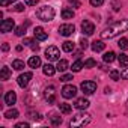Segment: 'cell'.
I'll use <instances>...</instances> for the list:
<instances>
[{
	"label": "cell",
	"mask_w": 128,
	"mask_h": 128,
	"mask_svg": "<svg viewBox=\"0 0 128 128\" xmlns=\"http://www.w3.org/2000/svg\"><path fill=\"white\" fill-rule=\"evenodd\" d=\"M126 30H128V18L126 20H120L118 23H113L112 26L104 29V32H101V38L102 39H112V38H114L119 33H124Z\"/></svg>",
	"instance_id": "1"
},
{
	"label": "cell",
	"mask_w": 128,
	"mask_h": 128,
	"mask_svg": "<svg viewBox=\"0 0 128 128\" xmlns=\"http://www.w3.org/2000/svg\"><path fill=\"white\" fill-rule=\"evenodd\" d=\"M54 15H56V12H54V8H51V6H48V5H44V6H41V8L36 11V17H38L41 21H45V23L51 21V20L54 18Z\"/></svg>",
	"instance_id": "2"
},
{
	"label": "cell",
	"mask_w": 128,
	"mask_h": 128,
	"mask_svg": "<svg viewBox=\"0 0 128 128\" xmlns=\"http://www.w3.org/2000/svg\"><path fill=\"white\" fill-rule=\"evenodd\" d=\"M88 124H90V114H89V113H84V112L77 113V114L72 116V119L70 120V125H71V126H76V128L84 126V125H88Z\"/></svg>",
	"instance_id": "3"
},
{
	"label": "cell",
	"mask_w": 128,
	"mask_h": 128,
	"mask_svg": "<svg viewBox=\"0 0 128 128\" xmlns=\"http://www.w3.org/2000/svg\"><path fill=\"white\" fill-rule=\"evenodd\" d=\"M42 95H44V100L48 104H53L56 101V89H54V86H47L44 89V94Z\"/></svg>",
	"instance_id": "4"
},
{
	"label": "cell",
	"mask_w": 128,
	"mask_h": 128,
	"mask_svg": "<svg viewBox=\"0 0 128 128\" xmlns=\"http://www.w3.org/2000/svg\"><path fill=\"white\" fill-rule=\"evenodd\" d=\"M77 95V88L76 86H72V84H65L62 88V96L63 98H66V100H70V98H74Z\"/></svg>",
	"instance_id": "5"
},
{
	"label": "cell",
	"mask_w": 128,
	"mask_h": 128,
	"mask_svg": "<svg viewBox=\"0 0 128 128\" xmlns=\"http://www.w3.org/2000/svg\"><path fill=\"white\" fill-rule=\"evenodd\" d=\"M59 56H60V51L57 47H48L45 50V57L50 60V62H54V60H59Z\"/></svg>",
	"instance_id": "6"
},
{
	"label": "cell",
	"mask_w": 128,
	"mask_h": 128,
	"mask_svg": "<svg viewBox=\"0 0 128 128\" xmlns=\"http://www.w3.org/2000/svg\"><path fill=\"white\" fill-rule=\"evenodd\" d=\"M80 88H82V90H83L86 95H92V94L96 90V83H95V82H83Z\"/></svg>",
	"instance_id": "7"
},
{
	"label": "cell",
	"mask_w": 128,
	"mask_h": 128,
	"mask_svg": "<svg viewBox=\"0 0 128 128\" xmlns=\"http://www.w3.org/2000/svg\"><path fill=\"white\" fill-rule=\"evenodd\" d=\"M15 27V23L12 18H8V20H3L2 24H0V30L2 33H8V32H12V29Z\"/></svg>",
	"instance_id": "8"
},
{
	"label": "cell",
	"mask_w": 128,
	"mask_h": 128,
	"mask_svg": "<svg viewBox=\"0 0 128 128\" xmlns=\"http://www.w3.org/2000/svg\"><path fill=\"white\" fill-rule=\"evenodd\" d=\"M74 32H76L74 24H62V26L59 27V33H60L62 36H71Z\"/></svg>",
	"instance_id": "9"
},
{
	"label": "cell",
	"mask_w": 128,
	"mask_h": 128,
	"mask_svg": "<svg viewBox=\"0 0 128 128\" xmlns=\"http://www.w3.org/2000/svg\"><path fill=\"white\" fill-rule=\"evenodd\" d=\"M32 72H24V74H21L20 77H18V86L20 88H27V84L30 83V80H32Z\"/></svg>",
	"instance_id": "10"
},
{
	"label": "cell",
	"mask_w": 128,
	"mask_h": 128,
	"mask_svg": "<svg viewBox=\"0 0 128 128\" xmlns=\"http://www.w3.org/2000/svg\"><path fill=\"white\" fill-rule=\"evenodd\" d=\"M82 32H83V35L90 36V35L95 32V26H94V23H90V21H83V23H82Z\"/></svg>",
	"instance_id": "11"
},
{
	"label": "cell",
	"mask_w": 128,
	"mask_h": 128,
	"mask_svg": "<svg viewBox=\"0 0 128 128\" xmlns=\"http://www.w3.org/2000/svg\"><path fill=\"white\" fill-rule=\"evenodd\" d=\"M5 102H6L8 106H14V104L17 102V95H15L14 90L6 92V95H5Z\"/></svg>",
	"instance_id": "12"
},
{
	"label": "cell",
	"mask_w": 128,
	"mask_h": 128,
	"mask_svg": "<svg viewBox=\"0 0 128 128\" xmlns=\"http://www.w3.org/2000/svg\"><path fill=\"white\" fill-rule=\"evenodd\" d=\"M33 35H35V38H36L38 41H45V39H47V33H45V30H44L42 27H35Z\"/></svg>",
	"instance_id": "13"
},
{
	"label": "cell",
	"mask_w": 128,
	"mask_h": 128,
	"mask_svg": "<svg viewBox=\"0 0 128 128\" xmlns=\"http://www.w3.org/2000/svg\"><path fill=\"white\" fill-rule=\"evenodd\" d=\"M89 100H86V98H78L77 101H76V108H78V110H86L88 107H89Z\"/></svg>",
	"instance_id": "14"
},
{
	"label": "cell",
	"mask_w": 128,
	"mask_h": 128,
	"mask_svg": "<svg viewBox=\"0 0 128 128\" xmlns=\"http://www.w3.org/2000/svg\"><path fill=\"white\" fill-rule=\"evenodd\" d=\"M70 68V63H68V60H65V59H59L57 60V66H56V70L57 71H60V72H63V71H66Z\"/></svg>",
	"instance_id": "15"
},
{
	"label": "cell",
	"mask_w": 128,
	"mask_h": 128,
	"mask_svg": "<svg viewBox=\"0 0 128 128\" xmlns=\"http://www.w3.org/2000/svg\"><path fill=\"white\" fill-rule=\"evenodd\" d=\"M27 63H29L30 68H39L41 66V59H39V56H32Z\"/></svg>",
	"instance_id": "16"
},
{
	"label": "cell",
	"mask_w": 128,
	"mask_h": 128,
	"mask_svg": "<svg viewBox=\"0 0 128 128\" xmlns=\"http://www.w3.org/2000/svg\"><path fill=\"white\" fill-rule=\"evenodd\" d=\"M90 47H92V50H94L95 53H100V51H102V50L106 48V44H104L102 41H94Z\"/></svg>",
	"instance_id": "17"
},
{
	"label": "cell",
	"mask_w": 128,
	"mask_h": 128,
	"mask_svg": "<svg viewBox=\"0 0 128 128\" xmlns=\"http://www.w3.org/2000/svg\"><path fill=\"white\" fill-rule=\"evenodd\" d=\"M74 17V11L71 8H63L62 9V18L63 20H71Z\"/></svg>",
	"instance_id": "18"
},
{
	"label": "cell",
	"mask_w": 128,
	"mask_h": 128,
	"mask_svg": "<svg viewBox=\"0 0 128 128\" xmlns=\"http://www.w3.org/2000/svg\"><path fill=\"white\" fill-rule=\"evenodd\" d=\"M42 71H44V74L45 76H48V77H51V76H54V72L57 71L53 65H50V63H47V65H44V68H42Z\"/></svg>",
	"instance_id": "19"
},
{
	"label": "cell",
	"mask_w": 128,
	"mask_h": 128,
	"mask_svg": "<svg viewBox=\"0 0 128 128\" xmlns=\"http://www.w3.org/2000/svg\"><path fill=\"white\" fill-rule=\"evenodd\" d=\"M74 47H76V44L71 42V41H65V42L62 44V50H63V51H66V53L74 51Z\"/></svg>",
	"instance_id": "20"
},
{
	"label": "cell",
	"mask_w": 128,
	"mask_h": 128,
	"mask_svg": "<svg viewBox=\"0 0 128 128\" xmlns=\"http://www.w3.org/2000/svg\"><path fill=\"white\" fill-rule=\"evenodd\" d=\"M50 122H51V125L57 126V125L62 124V118H60L57 113H51V114H50Z\"/></svg>",
	"instance_id": "21"
},
{
	"label": "cell",
	"mask_w": 128,
	"mask_h": 128,
	"mask_svg": "<svg viewBox=\"0 0 128 128\" xmlns=\"http://www.w3.org/2000/svg\"><path fill=\"white\" fill-rule=\"evenodd\" d=\"M59 108H60V112H62L63 114H68V113L72 112L71 104H66V102H60V104H59Z\"/></svg>",
	"instance_id": "22"
},
{
	"label": "cell",
	"mask_w": 128,
	"mask_h": 128,
	"mask_svg": "<svg viewBox=\"0 0 128 128\" xmlns=\"http://www.w3.org/2000/svg\"><path fill=\"white\" fill-rule=\"evenodd\" d=\"M30 23L29 21H26V24H23V26H20V27H17L15 29V35L17 36H24L26 35V30H27V26H29Z\"/></svg>",
	"instance_id": "23"
},
{
	"label": "cell",
	"mask_w": 128,
	"mask_h": 128,
	"mask_svg": "<svg viewBox=\"0 0 128 128\" xmlns=\"http://www.w3.org/2000/svg\"><path fill=\"white\" fill-rule=\"evenodd\" d=\"M18 114H20V113H18L17 108H11V110L5 112V118H6V119H17Z\"/></svg>",
	"instance_id": "24"
},
{
	"label": "cell",
	"mask_w": 128,
	"mask_h": 128,
	"mask_svg": "<svg viewBox=\"0 0 128 128\" xmlns=\"http://www.w3.org/2000/svg\"><path fill=\"white\" fill-rule=\"evenodd\" d=\"M118 60H119V65H120L122 68H126V66H128V56H126V54L120 53V54L118 56Z\"/></svg>",
	"instance_id": "25"
},
{
	"label": "cell",
	"mask_w": 128,
	"mask_h": 128,
	"mask_svg": "<svg viewBox=\"0 0 128 128\" xmlns=\"http://www.w3.org/2000/svg\"><path fill=\"white\" fill-rule=\"evenodd\" d=\"M102 59H104V62H107V63H112V62L116 59V53H114V51H107V53L102 56Z\"/></svg>",
	"instance_id": "26"
},
{
	"label": "cell",
	"mask_w": 128,
	"mask_h": 128,
	"mask_svg": "<svg viewBox=\"0 0 128 128\" xmlns=\"http://www.w3.org/2000/svg\"><path fill=\"white\" fill-rule=\"evenodd\" d=\"M82 68H84V63H83L82 60H76V62L72 63V66H71L72 72H78V71H82Z\"/></svg>",
	"instance_id": "27"
},
{
	"label": "cell",
	"mask_w": 128,
	"mask_h": 128,
	"mask_svg": "<svg viewBox=\"0 0 128 128\" xmlns=\"http://www.w3.org/2000/svg\"><path fill=\"white\" fill-rule=\"evenodd\" d=\"M9 77H11L9 68H8V66H3V68H2V74H0V78H2L3 82H6V80H9Z\"/></svg>",
	"instance_id": "28"
},
{
	"label": "cell",
	"mask_w": 128,
	"mask_h": 128,
	"mask_svg": "<svg viewBox=\"0 0 128 128\" xmlns=\"http://www.w3.org/2000/svg\"><path fill=\"white\" fill-rule=\"evenodd\" d=\"M12 68H14V70H17V71H21V70L24 68V62H23V60H20V59H15V60L12 62Z\"/></svg>",
	"instance_id": "29"
},
{
	"label": "cell",
	"mask_w": 128,
	"mask_h": 128,
	"mask_svg": "<svg viewBox=\"0 0 128 128\" xmlns=\"http://www.w3.org/2000/svg\"><path fill=\"white\" fill-rule=\"evenodd\" d=\"M118 45H119L120 50H128V39L126 38H120L119 42H118Z\"/></svg>",
	"instance_id": "30"
},
{
	"label": "cell",
	"mask_w": 128,
	"mask_h": 128,
	"mask_svg": "<svg viewBox=\"0 0 128 128\" xmlns=\"http://www.w3.org/2000/svg\"><path fill=\"white\" fill-rule=\"evenodd\" d=\"M110 78L114 80V82L120 80V72H119L118 70H112V71H110Z\"/></svg>",
	"instance_id": "31"
},
{
	"label": "cell",
	"mask_w": 128,
	"mask_h": 128,
	"mask_svg": "<svg viewBox=\"0 0 128 128\" xmlns=\"http://www.w3.org/2000/svg\"><path fill=\"white\" fill-rule=\"evenodd\" d=\"M95 65H96V62L94 59H86L84 60V68H94Z\"/></svg>",
	"instance_id": "32"
},
{
	"label": "cell",
	"mask_w": 128,
	"mask_h": 128,
	"mask_svg": "<svg viewBox=\"0 0 128 128\" xmlns=\"http://www.w3.org/2000/svg\"><path fill=\"white\" fill-rule=\"evenodd\" d=\"M89 2H90V5H92V6L98 8V6H101V5L104 3V0H89Z\"/></svg>",
	"instance_id": "33"
},
{
	"label": "cell",
	"mask_w": 128,
	"mask_h": 128,
	"mask_svg": "<svg viewBox=\"0 0 128 128\" xmlns=\"http://www.w3.org/2000/svg\"><path fill=\"white\" fill-rule=\"evenodd\" d=\"M68 2L72 5V8H80L82 6V0H68Z\"/></svg>",
	"instance_id": "34"
},
{
	"label": "cell",
	"mask_w": 128,
	"mask_h": 128,
	"mask_svg": "<svg viewBox=\"0 0 128 128\" xmlns=\"http://www.w3.org/2000/svg\"><path fill=\"white\" fill-rule=\"evenodd\" d=\"M70 80H72V74H63L60 77V82H70Z\"/></svg>",
	"instance_id": "35"
},
{
	"label": "cell",
	"mask_w": 128,
	"mask_h": 128,
	"mask_svg": "<svg viewBox=\"0 0 128 128\" xmlns=\"http://www.w3.org/2000/svg\"><path fill=\"white\" fill-rule=\"evenodd\" d=\"M38 2H39V0H24V3L29 5V6H36Z\"/></svg>",
	"instance_id": "36"
},
{
	"label": "cell",
	"mask_w": 128,
	"mask_h": 128,
	"mask_svg": "<svg viewBox=\"0 0 128 128\" xmlns=\"http://www.w3.org/2000/svg\"><path fill=\"white\" fill-rule=\"evenodd\" d=\"M14 11H17V12H23V11H24V5H21V3L15 5V6H14Z\"/></svg>",
	"instance_id": "37"
},
{
	"label": "cell",
	"mask_w": 128,
	"mask_h": 128,
	"mask_svg": "<svg viewBox=\"0 0 128 128\" xmlns=\"http://www.w3.org/2000/svg\"><path fill=\"white\" fill-rule=\"evenodd\" d=\"M120 78H122V80H128V68H125V70L120 72Z\"/></svg>",
	"instance_id": "38"
},
{
	"label": "cell",
	"mask_w": 128,
	"mask_h": 128,
	"mask_svg": "<svg viewBox=\"0 0 128 128\" xmlns=\"http://www.w3.org/2000/svg\"><path fill=\"white\" fill-rule=\"evenodd\" d=\"M12 2H17V0H0V5H2V6H8Z\"/></svg>",
	"instance_id": "39"
},
{
	"label": "cell",
	"mask_w": 128,
	"mask_h": 128,
	"mask_svg": "<svg viewBox=\"0 0 128 128\" xmlns=\"http://www.w3.org/2000/svg\"><path fill=\"white\" fill-rule=\"evenodd\" d=\"M15 128H29V124L27 122H18L15 125Z\"/></svg>",
	"instance_id": "40"
},
{
	"label": "cell",
	"mask_w": 128,
	"mask_h": 128,
	"mask_svg": "<svg viewBox=\"0 0 128 128\" xmlns=\"http://www.w3.org/2000/svg\"><path fill=\"white\" fill-rule=\"evenodd\" d=\"M80 45H82V48H83V50H86V48L89 47V42H88L86 39H82V41H80Z\"/></svg>",
	"instance_id": "41"
},
{
	"label": "cell",
	"mask_w": 128,
	"mask_h": 128,
	"mask_svg": "<svg viewBox=\"0 0 128 128\" xmlns=\"http://www.w3.org/2000/svg\"><path fill=\"white\" fill-rule=\"evenodd\" d=\"M112 6H113V9H114V11H119V8H120V5L116 2V0H113V2H112Z\"/></svg>",
	"instance_id": "42"
},
{
	"label": "cell",
	"mask_w": 128,
	"mask_h": 128,
	"mask_svg": "<svg viewBox=\"0 0 128 128\" xmlns=\"http://www.w3.org/2000/svg\"><path fill=\"white\" fill-rule=\"evenodd\" d=\"M23 44H24V45H32V44H33V39H30V38H26V39L23 41Z\"/></svg>",
	"instance_id": "43"
},
{
	"label": "cell",
	"mask_w": 128,
	"mask_h": 128,
	"mask_svg": "<svg viewBox=\"0 0 128 128\" xmlns=\"http://www.w3.org/2000/svg\"><path fill=\"white\" fill-rule=\"evenodd\" d=\"M32 119H35V120H39L41 119V114H38V113H32V116H30Z\"/></svg>",
	"instance_id": "44"
},
{
	"label": "cell",
	"mask_w": 128,
	"mask_h": 128,
	"mask_svg": "<svg viewBox=\"0 0 128 128\" xmlns=\"http://www.w3.org/2000/svg\"><path fill=\"white\" fill-rule=\"evenodd\" d=\"M2 50H3V51H8V50H9V45H8V44H3V45H2Z\"/></svg>",
	"instance_id": "45"
},
{
	"label": "cell",
	"mask_w": 128,
	"mask_h": 128,
	"mask_svg": "<svg viewBox=\"0 0 128 128\" xmlns=\"http://www.w3.org/2000/svg\"><path fill=\"white\" fill-rule=\"evenodd\" d=\"M30 47H32V50H38V48H39V45H38V44H35V42H33Z\"/></svg>",
	"instance_id": "46"
},
{
	"label": "cell",
	"mask_w": 128,
	"mask_h": 128,
	"mask_svg": "<svg viewBox=\"0 0 128 128\" xmlns=\"http://www.w3.org/2000/svg\"><path fill=\"white\" fill-rule=\"evenodd\" d=\"M104 92H106V94H110V92H112V89H110V88H106V89H104Z\"/></svg>",
	"instance_id": "47"
}]
</instances>
